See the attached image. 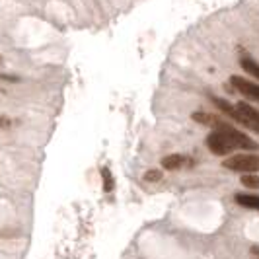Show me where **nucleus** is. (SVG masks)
<instances>
[{
    "label": "nucleus",
    "mask_w": 259,
    "mask_h": 259,
    "mask_svg": "<svg viewBox=\"0 0 259 259\" xmlns=\"http://www.w3.org/2000/svg\"><path fill=\"white\" fill-rule=\"evenodd\" d=\"M162 180V171L160 169H148L146 174H144V182L148 183H156Z\"/></svg>",
    "instance_id": "obj_11"
},
{
    "label": "nucleus",
    "mask_w": 259,
    "mask_h": 259,
    "mask_svg": "<svg viewBox=\"0 0 259 259\" xmlns=\"http://www.w3.org/2000/svg\"><path fill=\"white\" fill-rule=\"evenodd\" d=\"M230 84H232L240 94H244L246 98L259 102V84L251 82V80H246V78H242V76H236V74L230 78Z\"/></svg>",
    "instance_id": "obj_3"
},
{
    "label": "nucleus",
    "mask_w": 259,
    "mask_h": 259,
    "mask_svg": "<svg viewBox=\"0 0 259 259\" xmlns=\"http://www.w3.org/2000/svg\"><path fill=\"white\" fill-rule=\"evenodd\" d=\"M240 65H242V68L246 70L247 74H251L253 78H257L259 80V65L251 59V57H242V59H240Z\"/></svg>",
    "instance_id": "obj_8"
},
{
    "label": "nucleus",
    "mask_w": 259,
    "mask_h": 259,
    "mask_svg": "<svg viewBox=\"0 0 259 259\" xmlns=\"http://www.w3.org/2000/svg\"><path fill=\"white\" fill-rule=\"evenodd\" d=\"M212 104L217 105L219 109H221L222 113L226 117H230L232 121H236V123H240V125H246V121L242 119V115L236 111V105H232V104H228L226 100H222V98H217V96H212Z\"/></svg>",
    "instance_id": "obj_4"
},
{
    "label": "nucleus",
    "mask_w": 259,
    "mask_h": 259,
    "mask_svg": "<svg viewBox=\"0 0 259 259\" xmlns=\"http://www.w3.org/2000/svg\"><path fill=\"white\" fill-rule=\"evenodd\" d=\"M183 164H185V156H182V154H169L162 158V168L168 169V171L180 169Z\"/></svg>",
    "instance_id": "obj_6"
},
{
    "label": "nucleus",
    "mask_w": 259,
    "mask_h": 259,
    "mask_svg": "<svg viewBox=\"0 0 259 259\" xmlns=\"http://www.w3.org/2000/svg\"><path fill=\"white\" fill-rule=\"evenodd\" d=\"M191 119L197 121V123H201V125H208V127H212V129H214V125H217V121H219L217 115H210V113H205V111H195L193 115H191Z\"/></svg>",
    "instance_id": "obj_7"
},
{
    "label": "nucleus",
    "mask_w": 259,
    "mask_h": 259,
    "mask_svg": "<svg viewBox=\"0 0 259 259\" xmlns=\"http://www.w3.org/2000/svg\"><path fill=\"white\" fill-rule=\"evenodd\" d=\"M102 176H104V191H113V178H111V171L107 168H102Z\"/></svg>",
    "instance_id": "obj_10"
},
{
    "label": "nucleus",
    "mask_w": 259,
    "mask_h": 259,
    "mask_svg": "<svg viewBox=\"0 0 259 259\" xmlns=\"http://www.w3.org/2000/svg\"><path fill=\"white\" fill-rule=\"evenodd\" d=\"M222 166L230 171H238V174H257L259 171V156L257 154H236L228 156Z\"/></svg>",
    "instance_id": "obj_1"
},
{
    "label": "nucleus",
    "mask_w": 259,
    "mask_h": 259,
    "mask_svg": "<svg viewBox=\"0 0 259 259\" xmlns=\"http://www.w3.org/2000/svg\"><path fill=\"white\" fill-rule=\"evenodd\" d=\"M207 146L214 156H230V152L236 150L224 131H212L207 137Z\"/></svg>",
    "instance_id": "obj_2"
},
{
    "label": "nucleus",
    "mask_w": 259,
    "mask_h": 259,
    "mask_svg": "<svg viewBox=\"0 0 259 259\" xmlns=\"http://www.w3.org/2000/svg\"><path fill=\"white\" fill-rule=\"evenodd\" d=\"M236 203L242 205L246 208H253V210H259V195L253 193H238L236 195Z\"/></svg>",
    "instance_id": "obj_5"
},
{
    "label": "nucleus",
    "mask_w": 259,
    "mask_h": 259,
    "mask_svg": "<svg viewBox=\"0 0 259 259\" xmlns=\"http://www.w3.org/2000/svg\"><path fill=\"white\" fill-rule=\"evenodd\" d=\"M242 185L249 189H259V176L255 174H244L242 176Z\"/></svg>",
    "instance_id": "obj_9"
}]
</instances>
